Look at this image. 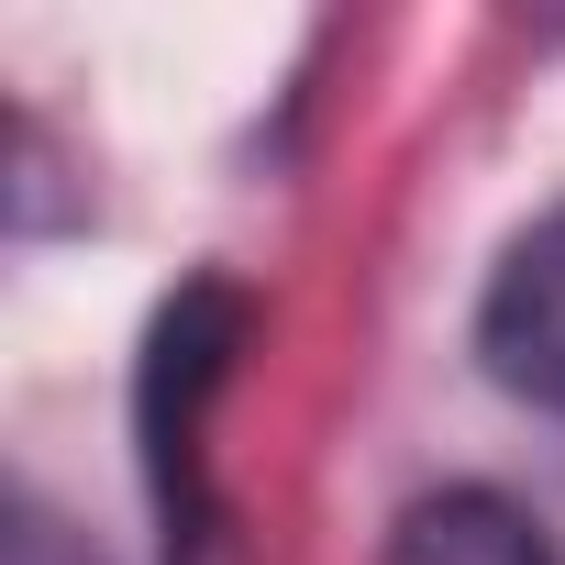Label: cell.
Here are the masks:
<instances>
[{
  "mask_svg": "<svg viewBox=\"0 0 565 565\" xmlns=\"http://www.w3.org/2000/svg\"><path fill=\"white\" fill-rule=\"evenodd\" d=\"M477 355L510 399L565 411V200L499 255L488 277V311H477Z\"/></svg>",
  "mask_w": 565,
  "mask_h": 565,
  "instance_id": "cell-1",
  "label": "cell"
},
{
  "mask_svg": "<svg viewBox=\"0 0 565 565\" xmlns=\"http://www.w3.org/2000/svg\"><path fill=\"white\" fill-rule=\"evenodd\" d=\"M388 565H554V543H543L510 499H488V488H444V499L399 510Z\"/></svg>",
  "mask_w": 565,
  "mask_h": 565,
  "instance_id": "cell-2",
  "label": "cell"
}]
</instances>
